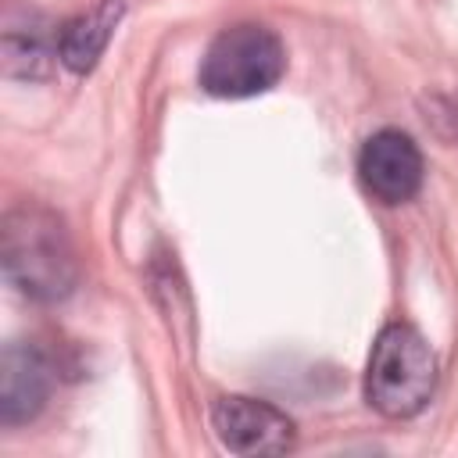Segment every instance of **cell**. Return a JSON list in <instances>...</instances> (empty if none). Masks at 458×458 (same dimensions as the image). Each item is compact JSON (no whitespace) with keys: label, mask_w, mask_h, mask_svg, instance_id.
Masks as SVG:
<instances>
[{"label":"cell","mask_w":458,"mask_h":458,"mask_svg":"<svg viewBox=\"0 0 458 458\" xmlns=\"http://www.w3.org/2000/svg\"><path fill=\"white\" fill-rule=\"evenodd\" d=\"M0 258L4 276L32 301H61L79 279L64 222L39 204H21L4 215Z\"/></svg>","instance_id":"6da1fadb"},{"label":"cell","mask_w":458,"mask_h":458,"mask_svg":"<svg viewBox=\"0 0 458 458\" xmlns=\"http://www.w3.org/2000/svg\"><path fill=\"white\" fill-rule=\"evenodd\" d=\"M433 386L437 358L426 336L408 322L383 326L365 369V401L386 419H411L426 408Z\"/></svg>","instance_id":"7a4b0ae2"},{"label":"cell","mask_w":458,"mask_h":458,"mask_svg":"<svg viewBox=\"0 0 458 458\" xmlns=\"http://www.w3.org/2000/svg\"><path fill=\"white\" fill-rule=\"evenodd\" d=\"M286 72L283 39L265 25L222 29L200 57V86L211 97L240 100L272 89Z\"/></svg>","instance_id":"3957f363"},{"label":"cell","mask_w":458,"mask_h":458,"mask_svg":"<svg viewBox=\"0 0 458 458\" xmlns=\"http://www.w3.org/2000/svg\"><path fill=\"white\" fill-rule=\"evenodd\" d=\"M211 426L233 454H283L293 447V422L268 401L240 394L218 397L211 404Z\"/></svg>","instance_id":"277c9868"},{"label":"cell","mask_w":458,"mask_h":458,"mask_svg":"<svg viewBox=\"0 0 458 458\" xmlns=\"http://www.w3.org/2000/svg\"><path fill=\"white\" fill-rule=\"evenodd\" d=\"M361 186L383 204H404L422 186V154L401 129H379L361 143L358 154Z\"/></svg>","instance_id":"5b68a950"},{"label":"cell","mask_w":458,"mask_h":458,"mask_svg":"<svg viewBox=\"0 0 458 458\" xmlns=\"http://www.w3.org/2000/svg\"><path fill=\"white\" fill-rule=\"evenodd\" d=\"M50 394V365L32 344H7L0 358V422L21 426L36 419Z\"/></svg>","instance_id":"8992f818"},{"label":"cell","mask_w":458,"mask_h":458,"mask_svg":"<svg viewBox=\"0 0 458 458\" xmlns=\"http://www.w3.org/2000/svg\"><path fill=\"white\" fill-rule=\"evenodd\" d=\"M118 18H122V4H118V0H104V4H97L93 11L72 18V21L61 29L57 43H54L61 64H68V68L79 72V75L89 72V68L100 61V54H104V47H107V39H111V32H114V25H118Z\"/></svg>","instance_id":"52a82bcc"}]
</instances>
